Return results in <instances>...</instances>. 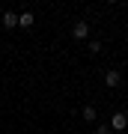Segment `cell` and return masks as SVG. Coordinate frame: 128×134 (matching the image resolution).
Returning a JSON list of instances; mask_svg holds the SVG:
<instances>
[{
    "instance_id": "obj_1",
    "label": "cell",
    "mask_w": 128,
    "mask_h": 134,
    "mask_svg": "<svg viewBox=\"0 0 128 134\" xmlns=\"http://www.w3.org/2000/svg\"><path fill=\"white\" fill-rule=\"evenodd\" d=\"M107 125H110V131H125V128H128V116L122 113V110H116V113L110 116Z\"/></svg>"
},
{
    "instance_id": "obj_2",
    "label": "cell",
    "mask_w": 128,
    "mask_h": 134,
    "mask_svg": "<svg viewBox=\"0 0 128 134\" xmlns=\"http://www.w3.org/2000/svg\"><path fill=\"white\" fill-rule=\"evenodd\" d=\"M86 36H90V24H86V21H75V24H71V39L84 42Z\"/></svg>"
},
{
    "instance_id": "obj_3",
    "label": "cell",
    "mask_w": 128,
    "mask_h": 134,
    "mask_svg": "<svg viewBox=\"0 0 128 134\" xmlns=\"http://www.w3.org/2000/svg\"><path fill=\"white\" fill-rule=\"evenodd\" d=\"M104 83L110 86V90H116V86L122 83V72H116V69H110V72L104 75Z\"/></svg>"
},
{
    "instance_id": "obj_4",
    "label": "cell",
    "mask_w": 128,
    "mask_h": 134,
    "mask_svg": "<svg viewBox=\"0 0 128 134\" xmlns=\"http://www.w3.org/2000/svg\"><path fill=\"white\" fill-rule=\"evenodd\" d=\"M33 12H30V9H24L21 15H18V27H24V30H27V27H33Z\"/></svg>"
},
{
    "instance_id": "obj_5",
    "label": "cell",
    "mask_w": 128,
    "mask_h": 134,
    "mask_svg": "<svg viewBox=\"0 0 128 134\" xmlns=\"http://www.w3.org/2000/svg\"><path fill=\"white\" fill-rule=\"evenodd\" d=\"M0 21H3V27H6V30L18 27V15H15V12H3V18H0Z\"/></svg>"
},
{
    "instance_id": "obj_6",
    "label": "cell",
    "mask_w": 128,
    "mask_h": 134,
    "mask_svg": "<svg viewBox=\"0 0 128 134\" xmlns=\"http://www.w3.org/2000/svg\"><path fill=\"white\" fill-rule=\"evenodd\" d=\"M81 116H84V119H86V122H95V119H98V110H95L92 104H86V107L81 110Z\"/></svg>"
},
{
    "instance_id": "obj_7",
    "label": "cell",
    "mask_w": 128,
    "mask_h": 134,
    "mask_svg": "<svg viewBox=\"0 0 128 134\" xmlns=\"http://www.w3.org/2000/svg\"><path fill=\"white\" fill-rule=\"evenodd\" d=\"M98 51H101V42H98V39H95V42H90V54H92V57H95Z\"/></svg>"
},
{
    "instance_id": "obj_8",
    "label": "cell",
    "mask_w": 128,
    "mask_h": 134,
    "mask_svg": "<svg viewBox=\"0 0 128 134\" xmlns=\"http://www.w3.org/2000/svg\"><path fill=\"white\" fill-rule=\"evenodd\" d=\"M95 134H110V125H98V128H95Z\"/></svg>"
}]
</instances>
